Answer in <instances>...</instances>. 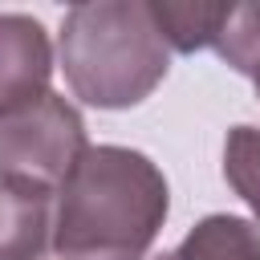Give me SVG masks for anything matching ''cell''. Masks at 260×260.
<instances>
[{
  "label": "cell",
  "mask_w": 260,
  "mask_h": 260,
  "mask_svg": "<svg viewBox=\"0 0 260 260\" xmlns=\"http://www.w3.org/2000/svg\"><path fill=\"white\" fill-rule=\"evenodd\" d=\"M171 211L167 175L130 146H85L57 187V260H146Z\"/></svg>",
  "instance_id": "6da1fadb"
},
{
  "label": "cell",
  "mask_w": 260,
  "mask_h": 260,
  "mask_svg": "<svg viewBox=\"0 0 260 260\" xmlns=\"http://www.w3.org/2000/svg\"><path fill=\"white\" fill-rule=\"evenodd\" d=\"M223 179L252 207V223H260V130L232 126L223 142Z\"/></svg>",
  "instance_id": "9c48e42d"
},
{
  "label": "cell",
  "mask_w": 260,
  "mask_h": 260,
  "mask_svg": "<svg viewBox=\"0 0 260 260\" xmlns=\"http://www.w3.org/2000/svg\"><path fill=\"white\" fill-rule=\"evenodd\" d=\"M57 57L73 98L98 110L146 102L171 69V49L150 16V0H85L61 20Z\"/></svg>",
  "instance_id": "7a4b0ae2"
},
{
  "label": "cell",
  "mask_w": 260,
  "mask_h": 260,
  "mask_svg": "<svg viewBox=\"0 0 260 260\" xmlns=\"http://www.w3.org/2000/svg\"><path fill=\"white\" fill-rule=\"evenodd\" d=\"M85 118L53 89L0 114V183L53 191L85 154Z\"/></svg>",
  "instance_id": "3957f363"
},
{
  "label": "cell",
  "mask_w": 260,
  "mask_h": 260,
  "mask_svg": "<svg viewBox=\"0 0 260 260\" xmlns=\"http://www.w3.org/2000/svg\"><path fill=\"white\" fill-rule=\"evenodd\" d=\"M150 16L167 41V49H179V53H195V49H207L211 45V32H215V20H219V4H207V0H150Z\"/></svg>",
  "instance_id": "ba28073f"
},
{
  "label": "cell",
  "mask_w": 260,
  "mask_h": 260,
  "mask_svg": "<svg viewBox=\"0 0 260 260\" xmlns=\"http://www.w3.org/2000/svg\"><path fill=\"white\" fill-rule=\"evenodd\" d=\"M53 45L37 16L0 12V114L32 102L49 89Z\"/></svg>",
  "instance_id": "277c9868"
},
{
  "label": "cell",
  "mask_w": 260,
  "mask_h": 260,
  "mask_svg": "<svg viewBox=\"0 0 260 260\" xmlns=\"http://www.w3.org/2000/svg\"><path fill=\"white\" fill-rule=\"evenodd\" d=\"M154 260H260V223L244 215H203L171 252Z\"/></svg>",
  "instance_id": "8992f818"
},
{
  "label": "cell",
  "mask_w": 260,
  "mask_h": 260,
  "mask_svg": "<svg viewBox=\"0 0 260 260\" xmlns=\"http://www.w3.org/2000/svg\"><path fill=\"white\" fill-rule=\"evenodd\" d=\"M211 49L244 77L260 69V4H219Z\"/></svg>",
  "instance_id": "52a82bcc"
},
{
  "label": "cell",
  "mask_w": 260,
  "mask_h": 260,
  "mask_svg": "<svg viewBox=\"0 0 260 260\" xmlns=\"http://www.w3.org/2000/svg\"><path fill=\"white\" fill-rule=\"evenodd\" d=\"M252 81H256V98H260V69H256V77H252Z\"/></svg>",
  "instance_id": "30bf717a"
},
{
  "label": "cell",
  "mask_w": 260,
  "mask_h": 260,
  "mask_svg": "<svg viewBox=\"0 0 260 260\" xmlns=\"http://www.w3.org/2000/svg\"><path fill=\"white\" fill-rule=\"evenodd\" d=\"M53 248V191L0 183V260H45Z\"/></svg>",
  "instance_id": "5b68a950"
}]
</instances>
